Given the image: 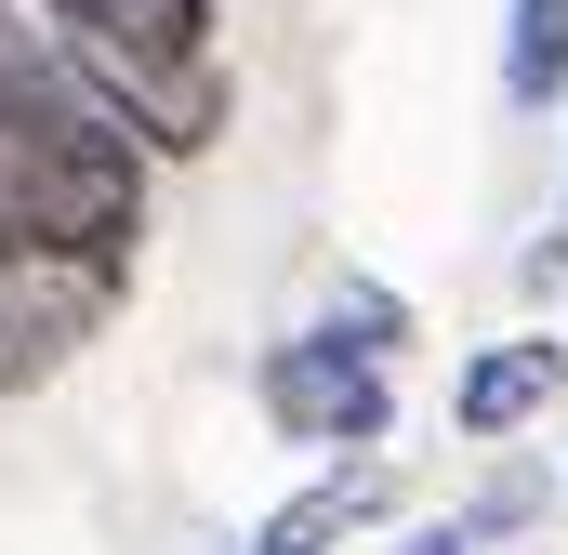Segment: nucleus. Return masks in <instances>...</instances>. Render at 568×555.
I'll use <instances>...</instances> for the list:
<instances>
[{"label": "nucleus", "instance_id": "1", "mask_svg": "<svg viewBox=\"0 0 568 555\" xmlns=\"http://www.w3.org/2000/svg\"><path fill=\"white\" fill-rule=\"evenodd\" d=\"M40 40L67 53V80L120 120V133L172 172V159H212L225 120H239V80H225V40H199V53H159V40H120V27H53L40 13Z\"/></svg>", "mask_w": 568, "mask_h": 555}, {"label": "nucleus", "instance_id": "2", "mask_svg": "<svg viewBox=\"0 0 568 555\" xmlns=\"http://www.w3.org/2000/svg\"><path fill=\"white\" fill-rule=\"evenodd\" d=\"M133 265L106 252H40V239H0V397H40L106 317H120Z\"/></svg>", "mask_w": 568, "mask_h": 555}, {"label": "nucleus", "instance_id": "3", "mask_svg": "<svg viewBox=\"0 0 568 555\" xmlns=\"http://www.w3.org/2000/svg\"><path fill=\"white\" fill-rule=\"evenodd\" d=\"M252 397H265V423H278L291 450H331V463L397 436V371H384V357H357V344H331V331H291V344H265Z\"/></svg>", "mask_w": 568, "mask_h": 555}, {"label": "nucleus", "instance_id": "4", "mask_svg": "<svg viewBox=\"0 0 568 555\" xmlns=\"http://www.w3.org/2000/svg\"><path fill=\"white\" fill-rule=\"evenodd\" d=\"M556 397H568V331H516V344H476L463 357L449 423H463V450H516Z\"/></svg>", "mask_w": 568, "mask_h": 555}, {"label": "nucleus", "instance_id": "5", "mask_svg": "<svg viewBox=\"0 0 568 555\" xmlns=\"http://www.w3.org/2000/svg\"><path fill=\"white\" fill-rule=\"evenodd\" d=\"M384 516H397L384 450H344V463H331V476H304V490H291V503H278V516H265L239 555H344V543H371Z\"/></svg>", "mask_w": 568, "mask_h": 555}, {"label": "nucleus", "instance_id": "6", "mask_svg": "<svg viewBox=\"0 0 568 555\" xmlns=\"http://www.w3.org/2000/svg\"><path fill=\"white\" fill-rule=\"evenodd\" d=\"M503 107L516 120L568 107V0H503Z\"/></svg>", "mask_w": 568, "mask_h": 555}, {"label": "nucleus", "instance_id": "7", "mask_svg": "<svg viewBox=\"0 0 568 555\" xmlns=\"http://www.w3.org/2000/svg\"><path fill=\"white\" fill-rule=\"evenodd\" d=\"M53 27H120V40H159V53H199L212 40V0H27Z\"/></svg>", "mask_w": 568, "mask_h": 555}, {"label": "nucleus", "instance_id": "8", "mask_svg": "<svg viewBox=\"0 0 568 555\" xmlns=\"http://www.w3.org/2000/svg\"><path fill=\"white\" fill-rule=\"evenodd\" d=\"M317 331H331V344H357V357H384V371H397V344H410V304H397V291H384V278H344V291H331V317H317Z\"/></svg>", "mask_w": 568, "mask_h": 555}, {"label": "nucleus", "instance_id": "9", "mask_svg": "<svg viewBox=\"0 0 568 555\" xmlns=\"http://www.w3.org/2000/svg\"><path fill=\"white\" fill-rule=\"evenodd\" d=\"M542 503H556V490H542V463H503V476H489V490L463 503V529H476V543H516V529H529Z\"/></svg>", "mask_w": 568, "mask_h": 555}, {"label": "nucleus", "instance_id": "10", "mask_svg": "<svg viewBox=\"0 0 568 555\" xmlns=\"http://www.w3.org/2000/svg\"><path fill=\"white\" fill-rule=\"evenodd\" d=\"M384 555H476V529H463V516H424V529H397Z\"/></svg>", "mask_w": 568, "mask_h": 555}]
</instances>
